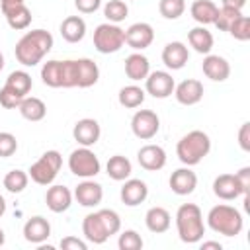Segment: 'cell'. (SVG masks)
Returning a JSON list of instances; mask_svg holds the SVG:
<instances>
[{"instance_id":"cell-1","label":"cell","mask_w":250,"mask_h":250,"mask_svg":"<svg viewBox=\"0 0 250 250\" xmlns=\"http://www.w3.org/2000/svg\"><path fill=\"white\" fill-rule=\"evenodd\" d=\"M53 49V35L47 29H31L25 31L16 43V59L23 66H35L43 61V57Z\"/></svg>"},{"instance_id":"cell-2","label":"cell","mask_w":250,"mask_h":250,"mask_svg":"<svg viewBox=\"0 0 250 250\" xmlns=\"http://www.w3.org/2000/svg\"><path fill=\"white\" fill-rule=\"evenodd\" d=\"M121 230V219L113 209H100L96 213H88L82 221L84 238L92 244H104L111 234Z\"/></svg>"},{"instance_id":"cell-3","label":"cell","mask_w":250,"mask_h":250,"mask_svg":"<svg viewBox=\"0 0 250 250\" xmlns=\"http://www.w3.org/2000/svg\"><path fill=\"white\" fill-rule=\"evenodd\" d=\"M176 229L178 236L186 244H195L205 234L203 213L195 203H182L176 211Z\"/></svg>"},{"instance_id":"cell-4","label":"cell","mask_w":250,"mask_h":250,"mask_svg":"<svg viewBox=\"0 0 250 250\" xmlns=\"http://www.w3.org/2000/svg\"><path fill=\"white\" fill-rule=\"evenodd\" d=\"M207 225L213 232H219L223 236H236L244 229V219L236 207L221 203V205H215L209 209Z\"/></svg>"},{"instance_id":"cell-5","label":"cell","mask_w":250,"mask_h":250,"mask_svg":"<svg viewBox=\"0 0 250 250\" xmlns=\"http://www.w3.org/2000/svg\"><path fill=\"white\" fill-rule=\"evenodd\" d=\"M211 150V139L207 133L193 129L188 135H184L178 145H176V154L182 164L186 166H195L199 164Z\"/></svg>"},{"instance_id":"cell-6","label":"cell","mask_w":250,"mask_h":250,"mask_svg":"<svg viewBox=\"0 0 250 250\" xmlns=\"http://www.w3.org/2000/svg\"><path fill=\"white\" fill-rule=\"evenodd\" d=\"M61 166H62L61 152L59 150H47V152L41 154L39 160H35L31 164V168L27 170V174H29V178L35 184H39V186H51L55 182Z\"/></svg>"},{"instance_id":"cell-7","label":"cell","mask_w":250,"mask_h":250,"mask_svg":"<svg viewBox=\"0 0 250 250\" xmlns=\"http://www.w3.org/2000/svg\"><path fill=\"white\" fill-rule=\"evenodd\" d=\"M125 45V29H121L117 23H100L94 29V47L102 55L117 53Z\"/></svg>"},{"instance_id":"cell-8","label":"cell","mask_w":250,"mask_h":250,"mask_svg":"<svg viewBox=\"0 0 250 250\" xmlns=\"http://www.w3.org/2000/svg\"><path fill=\"white\" fill-rule=\"evenodd\" d=\"M68 170L78 176V178H94L100 174L102 170V164H100V158L96 156L94 150H90V146H80L76 150L70 152L68 156Z\"/></svg>"},{"instance_id":"cell-9","label":"cell","mask_w":250,"mask_h":250,"mask_svg":"<svg viewBox=\"0 0 250 250\" xmlns=\"http://www.w3.org/2000/svg\"><path fill=\"white\" fill-rule=\"evenodd\" d=\"M160 129V117L152 109H139L131 117V131L141 141H150Z\"/></svg>"},{"instance_id":"cell-10","label":"cell","mask_w":250,"mask_h":250,"mask_svg":"<svg viewBox=\"0 0 250 250\" xmlns=\"http://www.w3.org/2000/svg\"><path fill=\"white\" fill-rule=\"evenodd\" d=\"M174 78L170 72L166 70H154V72H148V76L145 78V90L146 94H150L152 98H158V100H164L168 96L174 94Z\"/></svg>"},{"instance_id":"cell-11","label":"cell","mask_w":250,"mask_h":250,"mask_svg":"<svg viewBox=\"0 0 250 250\" xmlns=\"http://www.w3.org/2000/svg\"><path fill=\"white\" fill-rule=\"evenodd\" d=\"M152 41H154V29L146 21H137L125 29V43L135 51H143L150 47Z\"/></svg>"},{"instance_id":"cell-12","label":"cell","mask_w":250,"mask_h":250,"mask_svg":"<svg viewBox=\"0 0 250 250\" xmlns=\"http://www.w3.org/2000/svg\"><path fill=\"white\" fill-rule=\"evenodd\" d=\"M100 135H102V127L92 117H84L74 123L72 137L80 146H94L100 141Z\"/></svg>"},{"instance_id":"cell-13","label":"cell","mask_w":250,"mask_h":250,"mask_svg":"<svg viewBox=\"0 0 250 250\" xmlns=\"http://www.w3.org/2000/svg\"><path fill=\"white\" fill-rule=\"evenodd\" d=\"M203 84L195 78H186L174 86V96L182 105H195L203 100Z\"/></svg>"},{"instance_id":"cell-14","label":"cell","mask_w":250,"mask_h":250,"mask_svg":"<svg viewBox=\"0 0 250 250\" xmlns=\"http://www.w3.org/2000/svg\"><path fill=\"white\" fill-rule=\"evenodd\" d=\"M137 160L141 168L148 172H158L166 166V150L160 145H145L137 152Z\"/></svg>"},{"instance_id":"cell-15","label":"cell","mask_w":250,"mask_h":250,"mask_svg":"<svg viewBox=\"0 0 250 250\" xmlns=\"http://www.w3.org/2000/svg\"><path fill=\"white\" fill-rule=\"evenodd\" d=\"M72 197H74L82 207H96V205H100L102 199H104V188H102L98 182L86 178L84 182H80V184L76 186Z\"/></svg>"},{"instance_id":"cell-16","label":"cell","mask_w":250,"mask_h":250,"mask_svg":"<svg viewBox=\"0 0 250 250\" xmlns=\"http://www.w3.org/2000/svg\"><path fill=\"white\" fill-rule=\"evenodd\" d=\"M119 197H121V201L127 207H137V205H141L148 197V188L139 178H127L125 184L121 186Z\"/></svg>"},{"instance_id":"cell-17","label":"cell","mask_w":250,"mask_h":250,"mask_svg":"<svg viewBox=\"0 0 250 250\" xmlns=\"http://www.w3.org/2000/svg\"><path fill=\"white\" fill-rule=\"evenodd\" d=\"M201 68H203V74L213 82H225L230 76V64L221 55H211V53L205 55Z\"/></svg>"},{"instance_id":"cell-18","label":"cell","mask_w":250,"mask_h":250,"mask_svg":"<svg viewBox=\"0 0 250 250\" xmlns=\"http://www.w3.org/2000/svg\"><path fill=\"white\" fill-rule=\"evenodd\" d=\"M168 184H170V189L176 195H189L197 188V176H195L193 170H189V166L178 168V170L172 172Z\"/></svg>"},{"instance_id":"cell-19","label":"cell","mask_w":250,"mask_h":250,"mask_svg":"<svg viewBox=\"0 0 250 250\" xmlns=\"http://www.w3.org/2000/svg\"><path fill=\"white\" fill-rule=\"evenodd\" d=\"M189 59V51L182 41H170L164 45L162 49V62L170 68V70H180L186 66Z\"/></svg>"},{"instance_id":"cell-20","label":"cell","mask_w":250,"mask_h":250,"mask_svg":"<svg viewBox=\"0 0 250 250\" xmlns=\"http://www.w3.org/2000/svg\"><path fill=\"white\" fill-rule=\"evenodd\" d=\"M51 236V225L45 217L35 215L25 221L23 225V238L31 244H41Z\"/></svg>"},{"instance_id":"cell-21","label":"cell","mask_w":250,"mask_h":250,"mask_svg":"<svg viewBox=\"0 0 250 250\" xmlns=\"http://www.w3.org/2000/svg\"><path fill=\"white\" fill-rule=\"evenodd\" d=\"M213 193L223 201H232L242 195V189L234 174H221L213 180Z\"/></svg>"},{"instance_id":"cell-22","label":"cell","mask_w":250,"mask_h":250,"mask_svg":"<svg viewBox=\"0 0 250 250\" xmlns=\"http://www.w3.org/2000/svg\"><path fill=\"white\" fill-rule=\"evenodd\" d=\"M45 203L53 213H64L72 205V191L66 186H51L45 193Z\"/></svg>"},{"instance_id":"cell-23","label":"cell","mask_w":250,"mask_h":250,"mask_svg":"<svg viewBox=\"0 0 250 250\" xmlns=\"http://www.w3.org/2000/svg\"><path fill=\"white\" fill-rule=\"evenodd\" d=\"M2 14L8 21V25L16 31H21V29H27L29 23H31V10L25 6V4H16V6H10V8H2Z\"/></svg>"},{"instance_id":"cell-24","label":"cell","mask_w":250,"mask_h":250,"mask_svg":"<svg viewBox=\"0 0 250 250\" xmlns=\"http://www.w3.org/2000/svg\"><path fill=\"white\" fill-rule=\"evenodd\" d=\"M100 68L92 59H76V86L78 88H90L98 82Z\"/></svg>"},{"instance_id":"cell-25","label":"cell","mask_w":250,"mask_h":250,"mask_svg":"<svg viewBox=\"0 0 250 250\" xmlns=\"http://www.w3.org/2000/svg\"><path fill=\"white\" fill-rule=\"evenodd\" d=\"M148 72H150V62L143 53H131L125 59V74L133 82L145 80L148 76Z\"/></svg>"},{"instance_id":"cell-26","label":"cell","mask_w":250,"mask_h":250,"mask_svg":"<svg viewBox=\"0 0 250 250\" xmlns=\"http://www.w3.org/2000/svg\"><path fill=\"white\" fill-rule=\"evenodd\" d=\"M145 225H146V229L150 230V232H154V234H162V232H166L168 229H170V225H172V217H170V213L164 209V207H150L148 211H146V215H145Z\"/></svg>"},{"instance_id":"cell-27","label":"cell","mask_w":250,"mask_h":250,"mask_svg":"<svg viewBox=\"0 0 250 250\" xmlns=\"http://www.w3.org/2000/svg\"><path fill=\"white\" fill-rule=\"evenodd\" d=\"M61 35L68 43H78L86 35V21L80 16H68L61 23Z\"/></svg>"},{"instance_id":"cell-28","label":"cell","mask_w":250,"mask_h":250,"mask_svg":"<svg viewBox=\"0 0 250 250\" xmlns=\"http://www.w3.org/2000/svg\"><path fill=\"white\" fill-rule=\"evenodd\" d=\"M188 43L189 47H193L195 53L199 55H209L213 49V35L205 25H197L193 29H189L188 33Z\"/></svg>"},{"instance_id":"cell-29","label":"cell","mask_w":250,"mask_h":250,"mask_svg":"<svg viewBox=\"0 0 250 250\" xmlns=\"http://www.w3.org/2000/svg\"><path fill=\"white\" fill-rule=\"evenodd\" d=\"M219 12V6L211 0H193V4L189 6V14L191 18L199 23V25H209L215 21Z\"/></svg>"},{"instance_id":"cell-30","label":"cell","mask_w":250,"mask_h":250,"mask_svg":"<svg viewBox=\"0 0 250 250\" xmlns=\"http://www.w3.org/2000/svg\"><path fill=\"white\" fill-rule=\"evenodd\" d=\"M18 109H20V113H21L23 119L33 121V123H35V121H41V119L47 115V105H45V102L39 100V98H33V96H25V98L20 102Z\"/></svg>"},{"instance_id":"cell-31","label":"cell","mask_w":250,"mask_h":250,"mask_svg":"<svg viewBox=\"0 0 250 250\" xmlns=\"http://www.w3.org/2000/svg\"><path fill=\"white\" fill-rule=\"evenodd\" d=\"M105 172H107V176H109L111 180H115V182H125V180L131 176L133 166H131V160H129L127 156H123V154H113V156H109V160H107V164H105Z\"/></svg>"},{"instance_id":"cell-32","label":"cell","mask_w":250,"mask_h":250,"mask_svg":"<svg viewBox=\"0 0 250 250\" xmlns=\"http://www.w3.org/2000/svg\"><path fill=\"white\" fill-rule=\"evenodd\" d=\"M145 94H146V92H145L141 86H137V84H129V86H123V88L119 90L117 100H119V104H121L123 107H127V109H135V107L143 105V102H145Z\"/></svg>"},{"instance_id":"cell-33","label":"cell","mask_w":250,"mask_h":250,"mask_svg":"<svg viewBox=\"0 0 250 250\" xmlns=\"http://www.w3.org/2000/svg\"><path fill=\"white\" fill-rule=\"evenodd\" d=\"M41 80L49 88H62V61H47L41 66Z\"/></svg>"},{"instance_id":"cell-34","label":"cell","mask_w":250,"mask_h":250,"mask_svg":"<svg viewBox=\"0 0 250 250\" xmlns=\"http://www.w3.org/2000/svg\"><path fill=\"white\" fill-rule=\"evenodd\" d=\"M6 86H10L12 90H16L20 96H27L31 92V86H33V80H31V74L25 72V70H14L8 74L6 78Z\"/></svg>"},{"instance_id":"cell-35","label":"cell","mask_w":250,"mask_h":250,"mask_svg":"<svg viewBox=\"0 0 250 250\" xmlns=\"http://www.w3.org/2000/svg\"><path fill=\"white\" fill-rule=\"evenodd\" d=\"M27 182H29V174L23 170H10L4 176V188L10 193H21L27 188Z\"/></svg>"},{"instance_id":"cell-36","label":"cell","mask_w":250,"mask_h":250,"mask_svg":"<svg viewBox=\"0 0 250 250\" xmlns=\"http://www.w3.org/2000/svg\"><path fill=\"white\" fill-rule=\"evenodd\" d=\"M129 14V6L125 0H109L105 6H104V16L107 18L109 23H119L127 18Z\"/></svg>"},{"instance_id":"cell-37","label":"cell","mask_w":250,"mask_h":250,"mask_svg":"<svg viewBox=\"0 0 250 250\" xmlns=\"http://www.w3.org/2000/svg\"><path fill=\"white\" fill-rule=\"evenodd\" d=\"M158 12L166 20H178L186 12V0H160Z\"/></svg>"},{"instance_id":"cell-38","label":"cell","mask_w":250,"mask_h":250,"mask_svg":"<svg viewBox=\"0 0 250 250\" xmlns=\"http://www.w3.org/2000/svg\"><path fill=\"white\" fill-rule=\"evenodd\" d=\"M238 16H242V10H234V8H227V6H223V8H219L217 18H215L213 23H215V27H217L219 31H229L230 23H232Z\"/></svg>"},{"instance_id":"cell-39","label":"cell","mask_w":250,"mask_h":250,"mask_svg":"<svg viewBox=\"0 0 250 250\" xmlns=\"http://www.w3.org/2000/svg\"><path fill=\"white\" fill-rule=\"evenodd\" d=\"M117 246L119 250H141L143 248V238L137 230L133 229H127L119 234V240H117Z\"/></svg>"},{"instance_id":"cell-40","label":"cell","mask_w":250,"mask_h":250,"mask_svg":"<svg viewBox=\"0 0 250 250\" xmlns=\"http://www.w3.org/2000/svg\"><path fill=\"white\" fill-rule=\"evenodd\" d=\"M229 33H230L236 41H248V39H250V20H248V16H238V18L230 23Z\"/></svg>"},{"instance_id":"cell-41","label":"cell","mask_w":250,"mask_h":250,"mask_svg":"<svg viewBox=\"0 0 250 250\" xmlns=\"http://www.w3.org/2000/svg\"><path fill=\"white\" fill-rule=\"evenodd\" d=\"M23 100V96H20L16 90H12L10 86H2V90H0V105L2 107H6V109H14V107H18L20 105V102Z\"/></svg>"},{"instance_id":"cell-42","label":"cell","mask_w":250,"mask_h":250,"mask_svg":"<svg viewBox=\"0 0 250 250\" xmlns=\"http://www.w3.org/2000/svg\"><path fill=\"white\" fill-rule=\"evenodd\" d=\"M18 150V141L12 133L2 131L0 133V158H8Z\"/></svg>"},{"instance_id":"cell-43","label":"cell","mask_w":250,"mask_h":250,"mask_svg":"<svg viewBox=\"0 0 250 250\" xmlns=\"http://www.w3.org/2000/svg\"><path fill=\"white\" fill-rule=\"evenodd\" d=\"M236 180H238V186L242 189V197H244V205L248 207V191H250V166H244L240 168L236 174Z\"/></svg>"},{"instance_id":"cell-44","label":"cell","mask_w":250,"mask_h":250,"mask_svg":"<svg viewBox=\"0 0 250 250\" xmlns=\"http://www.w3.org/2000/svg\"><path fill=\"white\" fill-rule=\"evenodd\" d=\"M74 6L80 14H94L96 10H100L102 0H74Z\"/></svg>"},{"instance_id":"cell-45","label":"cell","mask_w":250,"mask_h":250,"mask_svg":"<svg viewBox=\"0 0 250 250\" xmlns=\"http://www.w3.org/2000/svg\"><path fill=\"white\" fill-rule=\"evenodd\" d=\"M238 145L244 152H250V123H242L238 129Z\"/></svg>"},{"instance_id":"cell-46","label":"cell","mask_w":250,"mask_h":250,"mask_svg":"<svg viewBox=\"0 0 250 250\" xmlns=\"http://www.w3.org/2000/svg\"><path fill=\"white\" fill-rule=\"evenodd\" d=\"M61 248H62V250H86L88 244H86L84 240L76 238V236H64V238L61 240Z\"/></svg>"},{"instance_id":"cell-47","label":"cell","mask_w":250,"mask_h":250,"mask_svg":"<svg viewBox=\"0 0 250 250\" xmlns=\"http://www.w3.org/2000/svg\"><path fill=\"white\" fill-rule=\"evenodd\" d=\"M221 2H223V6H227V8H234V10H242L244 4H246V0H221Z\"/></svg>"},{"instance_id":"cell-48","label":"cell","mask_w":250,"mask_h":250,"mask_svg":"<svg viewBox=\"0 0 250 250\" xmlns=\"http://www.w3.org/2000/svg\"><path fill=\"white\" fill-rule=\"evenodd\" d=\"M201 248L207 250V248H215V250H221L223 244L221 242H215V240H207V242H201Z\"/></svg>"},{"instance_id":"cell-49","label":"cell","mask_w":250,"mask_h":250,"mask_svg":"<svg viewBox=\"0 0 250 250\" xmlns=\"http://www.w3.org/2000/svg\"><path fill=\"white\" fill-rule=\"evenodd\" d=\"M16 4H23V0H0V8H10Z\"/></svg>"},{"instance_id":"cell-50","label":"cell","mask_w":250,"mask_h":250,"mask_svg":"<svg viewBox=\"0 0 250 250\" xmlns=\"http://www.w3.org/2000/svg\"><path fill=\"white\" fill-rule=\"evenodd\" d=\"M4 213H6V199L0 195V217H2Z\"/></svg>"},{"instance_id":"cell-51","label":"cell","mask_w":250,"mask_h":250,"mask_svg":"<svg viewBox=\"0 0 250 250\" xmlns=\"http://www.w3.org/2000/svg\"><path fill=\"white\" fill-rule=\"evenodd\" d=\"M4 242H6V234H4V230L0 229V246H4Z\"/></svg>"},{"instance_id":"cell-52","label":"cell","mask_w":250,"mask_h":250,"mask_svg":"<svg viewBox=\"0 0 250 250\" xmlns=\"http://www.w3.org/2000/svg\"><path fill=\"white\" fill-rule=\"evenodd\" d=\"M2 68H4V55L0 53V70H2Z\"/></svg>"}]
</instances>
